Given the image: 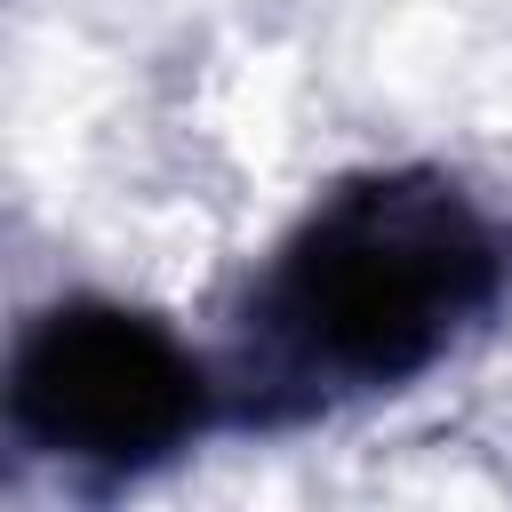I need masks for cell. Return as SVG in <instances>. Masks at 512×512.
<instances>
[{
  "instance_id": "cell-1",
  "label": "cell",
  "mask_w": 512,
  "mask_h": 512,
  "mask_svg": "<svg viewBox=\"0 0 512 512\" xmlns=\"http://www.w3.org/2000/svg\"><path fill=\"white\" fill-rule=\"evenodd\" d=\"M512 280V232L432 168L336 184L256 288L248 408H312L424 376Z\"/></svg>"
},
{
  "instance_id": "cell-2",
  "label": "cell",
  "mask_w": 512,
  "mask_h": 512,
  "mask_svg": "<svg viewBox=\"0 0 512 512\" xmlns=\"http://www.w3.org/2000/svg\"><path fill=\"white\" fill-rule=\"evenodd\" d=\"M200 416L208 376L192 352L120 304H56L8 360V432L80 472H144L176 456Z\"/></svg>"
}]
</instances>
